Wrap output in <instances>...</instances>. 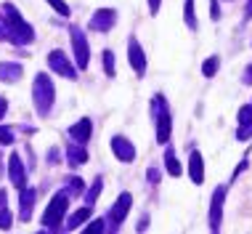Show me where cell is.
<instances>
[{"instance_id": "1", "label": "cell", "mask_w": 252, "mask_h": 234, "mask_svg": "<svg viewBox=\"0 0 252 234\" xmlns=\"http://www.w3.org/2000/svg\"><path fill=\"white\" fill-rule=\"evenodd\" d=\"M53 99H56V91H53V82L48 75L40 72L35 82H32V101H35V112L40 117H45L53 109Z\"/></svg>"}, {"instance_id": "2", "label": "cell", "mask_w": 252, "mask_h": 234, "mask_svg": "<svg viewBox=\"0 0 252 234\" xmlns=\"http://www.w3.org/2000/svg\"><path fill=\"white\" fill-rule=\"evenodd\" d=\"M66 208H69V195H66V192L61 189V192H56V195H53V199L48 202V208H45V213H43V224H45V229L56 232L59 226L64 224Z\"/></svg>"}, {"instance_id": "3", "label": "cell", "mask_w": 252, "mask_h": 234, "mask_svg": "<svg viewBox=\"0 0 252 234\" xmlns=\"http://www.w3.org/2000/svg\"><path fill=\"white\" fill-rule=\"evenodd\" d=\"M154 112H157V141L167 144L170 141V130H173V117H170V109L165 107V99L162 96H154Z\"/></svg>"}, {"instance_id": "4", "label": "cell", "mask_w": 252, "mask_h": 234, "mask_svg": "<svg viewBox=\"0 0 252 234\" xmlns=\"http://www.w3.org/2000/svg\"><path fill=\"white\" fill-rule=\"evenodd\" d=\"M69 35H72V48H74L77 67H80V70H85V67L91 64V45H88V40H85V32L80 30V27H72Z\"/></svg>"}, {"instance_id": "5", "label": "cell", "mask_w": 252, "mask_h": 234, "mask_svg": "<svg viewBox=\"0 0 252 234\" xmlns=\"http://www.w3.org/2000/svg\"><path fill=\"white\" fill-rule=\"evenodd\" d=\"M48 67H51L56 75H61V78L77 80V67H74L72 61L64 56V51H51V53H48Z\"/></svg>"}, {"instance_id": "6", "label": "cell", "mask_w": 252, "mask_h": 234, "mask_svg": "<svg viewBox=\"0 0 252 234\" xmlns=\"http://www.w3.org/2000/svg\"><path fill=\"white\" fill-rule=\"evenodd\" d=\"M130 208H133V197L127 195V192H122L117 197V202L112 205V210H109V224H112V229H117V226L125 221V216L130 213Z\"/></svg>"}, {"instance_id": "7", "label": "cell", "mask_w": 252, "mask_h": 234, "mask_svg": "<svg viewBox=\"0 0 252 234\" xmlns=\"http://www.w3.org/2000/svg\"><path fill=\"white\" fill-rule=\"evenodd\" d=\"M5 30H8V40L16 45H30L32 40H35V30H32L24 19H19L16 24H8Z\"/></svg>"}, {"instance_id": "8", "label": "cell", "mask_w": 252, "mask_h": 234, "mask_svg": "<svg viewBox=\"0 0 252 234\" xmlns=\"http://www.w3.org/2000/svg\"><path fill=\"white\" fill-rule=\"evenodd\" d=\"M8 178H11V184L16 189H24L27 187V168H24L22 155H19V152H13L8 157Z\"/></svg>"}, {"instance_id": "9", "label": "cell", "mask_w": 252, "mask_h": 234, "mask_svg": "<svg viewBox=\"0 0 252 234\" xmlns=\"http://www.w3.org/2000/svg\"><path fill=\"white\" fill-rule=\"evenodd\" d=\"M223 199H226V187H218L210 202V229L220 232V221H223Z\"/></svg>"}, {"instance_id": "10", "label": "cell", "mask_w": 252, "mask_h": 234, "mask_svg": "<svg viewBox=\"0 0 252 234\" xmlns=\"http://www.w3.org/2000/svg\"><path fill=\"white\" fill-rule=\"evenodd\" d=\"M114 24H117V11L114 8H101V11L93 13V19H91L88 27H91L93 32H109Z\"/></svg>"}, {"instance_id": "11", "label": "cell", "mask_w": 252, "mask_h": 234, "mask_svg": "<svg viewBox=\"0 0 252 234\" xmlns=\"http://www.w3.org/2000/svg\"><path fill=\"white\" fill-rule=\"evenodd\" d=\"M127 59H130L133 70L138 72V75L146 72V53H144V48H141V43L135 38L127 40Z\"/></svg>"}, {"instance_id": "12", "label": "cell", "mask_w": 252, "mask_h": 234, "mask_svg": "<svg viewBox=\"0 0 252 234\" xmlns=\"http://www.w3.org/2000/svg\"><path fill=\"white\" fill-rule=\"evenodd\" d=\"M112 152L122 162H133L135 160V147L125 139V136H114V139H112Z\"/></svg>"}, {"instance_id": "13", "label": "cell", "mask_w": 252, "mask_h": 234, "mask_svg": "<svg viewBox=\"0 0 252 234\" xmlns=\"http://www.w3.org/2000/svg\"><path fill=\"white\" fill-rule=\"evenodd\" d=\"M35 197H37V192H35V189H30V187L19 189V216H22V221H30V218H32Z\"/></svg>"}, {"instance_id": "14", "label": "cell", "mask_w": 252, "mask_h": 234, "mask_svg": "<svg viewBox=\"0 0 252 234\" xmlns=\"http://www.w3.org/2000/svg\"><path fill=\"white\" fill-rule=\"evenodd\" d=\"M91 133H93L91 117H83V120H77V122L69 128V139H72L74 144H85L88 139H91Z\"/></svg>"}, {"instance_id": "15", "label": "cell", "mask_w": 252, "mask_h": 234, "mask_svg": "<svg viewBox=\"0 0 252 234\" xmlns=\"http://www.w3.org/2000/svg\"><path fill=\"white\" fill-rule=\"evenodd\" d=\"M189 176H191V181L196 184V187L204 184V160H202V155L196 152V149L189 155Z\"/></svg>"}, {"instance_id": "16", "label": "cell", "mask_w": 252, "mask_h": 234, "mask_svg": "<svg viewBox=\"0 0 252 234\" xmlns=\"http://www.w3.org/2000/svg\"><path fill=\"white\" fill-rule=\"evenodd\" d=\"M66 162L72 168H80V165L88 162V152H85V144H66Z\"/></svg>"}, {"instance_id": "17", "label": "cell", "mask_w": 252, "mask_h": 234, "mask_svg": "<svg viewBox=\"0 0 252 234\" xmlns=\"http://www.w3.org/2000/svg\"><path fill=\"white\" fill-rule=\"evenodd\" d=\"M22 64H16V61H0V80L3 82H16L22 78Z\"/></svg>"}, {"instance_id": "18", "label": "cell", "mask_w": 252, "mask_h": 234, "mask_svg": "<svg viewBox=\"0 0 252 234\" xmlns=\"http://www.w3.org/2000/svg\"><path fill=\"white\" fill-rule=\"evenodd\" d=\"M91 213H93V208H91V205H83L80 210H74L72 216L66 218V229H69V232L80 229V226H83L85 221H91Z\"/></svg>"}, {"instance_id": "19", "label": "cell", "mask_w": 252, "mask_h": 234, "mask_svg": "<svg viewBox=\"0 0 252 234\" xmlns=\"http://www.w3.org/2000/svg\"><path fill=\"white\" fill-rule=\"evenodd\" d=\"M64 192L69 197H77V195H83L85 192V181L83 178H77V176H69V178H64Z\"/></svg>"}, {"instance_id": "20", "label": "cell", "mask_w": 252, "mask_h": 234, "mask_svg": "<svg viewBox=\"0 0 252 234\" xmlns=\"http://www.w3.org/2000/svg\"><path fill=\"white\" fill-rule=\"evenodd\" d=\"M101 189H104V181H101V178H96V181L91 184V189L85 192V205H96V199H98V195H101Z\"/></svg>"}, {"instance_id": "21", "label": "cell", "mask_w": 252, "mask_h": 234, "mask_svg": "<svg viewBox=\"0 0 252 234\" xmlns=\"http://www.w3.org/2000/svg\"><path fill=\"white\" fill-rule=\"evenodd\" d=\"M165 168H167L170 176H181V165H178V160H175L173 149H167V152H165Z\"/></svg>"}, {"instance_id": "22", "label": "cell", "mask_w": 252, "mask_h": 234, "mask_svg": "<svg viewBox=\"0 0 252 234\" xmlns=\"http://www.w3.org/2000/svg\"><path fill=\"white\" fill-rule=\"evenodd\" d=\"M218 67H220V59H218V56L207 59V61L202 64V75H204V78H213V75L218 72Z\"/></svg>"}, {"instance_id": "23", "label": "cell", "mask_w": 252, "mask_h": 234, "mask_svg": "<svg viewBox=\"0 0 252 234\" xmlns=\"http://www.w3.org/2000/svg\"><path fill=\"white\" fill-rule=\"evenodd\" d=\"M183 19L191 27V32L196 30V16H194V0H186V8H183Z\"/></svg>"}, {"instance_id": "24", "label": "cell", "mask_w": 252, "mask_h": 234, "mask_svg": "<svg viewBox=\"0 0 252 234\" xmlns=\"http://www.w3.org/2000/svg\"><path fill=\"white\" fill-rule=\"evenodd\" d=\"M104 72H106V78H114V75H117V67H114V53L112 51H104Z\"/></svg>"}, {"instance_id": "25", "label": "cell", "mask_w": 252, "mask_h": 234, "mask_svg": "<svg viewBox=\"0 0 252 234\" xmlns=\"http://www.w3.org/2000/svg\"><path fill=\"white\" fill-rule=\"evenodd\" d=\"M98 232H106V218H93L85 226V234H98Z\"/></svg>"}, {"instance_id": "26", "label": "cell", "mask_w": 252, "mask_h": 234, "mask_svg": "<svg viewBox=\"0 0 252 234\" xmlns=\"http://www.w3.org/2000/svg\"><path fill=\"white\" fill-rule=\"evenodd\" d=\"M239 125L242 128H252V104L239 109Z\"/></svg>"}, {"instance_id": "27", "label": "cell", "mask_w": 252, "mask_h": 234, "mask_svg": "<svg viewBox=\"0 0 252 234\" xmlns=\"http://www.w3.org/2000/svg\"><path fill=\"white\" fill-rule=\"evenodd\" d=\"M45 3H48L51 8L59 13V16H69V5H66L64 0H45Z\"/></svg>"}, {"instance_id": "28", "label": "cell", "mask_w": 252, "mask_h": 234, "mask_svg": "<svg viewBox=\"0 0 252 234\" xmlns=\"http://www.w3.org/2000/svg\"><path fill=\"white\" fill-rule=\"evenodd\" d=\"M13 144V130L8 125H0V147H8Z\"/></svg>"}, {"instance_id": "29", "label": "cell", "mask_w": 252, "mask_h": 234, "mask_svg": "<svg viewBox=\"0 0 252 234\" xmlns=\"http://www.w3.org/2000/svg\"><path fill=\"white\" fill-rule=\"evenodd\" d=\"M11 224H13L11 213H8V208H3V210H0V229L8 232V229H11Z\"/></svg>"}, {"instance_id": "30", "label": "cell", "mask_w": 252, "mask_h": 234, "mask_svg": "<svg viewBox=\"0 0 252 234\" xmlns=\"http://www.w3.org/2000/svg\"><path fill=\"white\" fill-rule=\"evenodd\" d=\"M210 19H213V22H218V19H220V11H218V0H210Z\"/></svg>"}, {"instance_id": "31", "label": "cell", "mask_w": 252, "mask_h": 234, "mask_svg": "<svg viewBox=\"0 0 252 234\" xmlns=\"http://www.w3.org/2000/svg\"><path fill=\"white\" fill-rule=\"evenodd\" d=\"M146 178H149L152 184H157V181H159V170H157V168H149V170H146Z\"/></svg>"}, {"instance_id": "32", "label": "cell", "mask_w": 252, "mask_h": 234, "mask_svg": "<svg viewBox=\"0 0 252 234\" xmlns=\"http://www.w3.org/2000/svg\"><path fill=\"white\" fill-rule=\"evenodd\" d=\"M159 3H162V0H149V13H152V16L159 13Z\"/></svg>"}, {"instance_id": "33", "label": "cell", "mask_w": 252, "mask_h": 234, "mask_svg": "<svg viewBox=\"0 0 252 234\" xmlns=\"http://www.w3.org/2000/svg\"><path fill=\"white\" fill-rule=\"evenodd\" d=\"M252 136V128H239V133H236V139H242V141H247Z\"/></svg>"}, {"instance_id": "34", "label": "cell", "mask_w": 252, "mask_h": 234, "mask_svg": "<svg viewBox=\"0 0 252 234\" xmlns=\"http://www.w3.org/2000/svg\"><path fill=\"white\" fill-rule=\"evenodd\" d=\"M48 162H51V165L59 162V149H51V152H48Z\"/></svg>"}, {"instance_id": "35", "label": "cell", "mask_w": 252, "mask_h": 234, "mask_svg": "<svg viewBox=\"0 0 252 234\" xmlns=\"http://www.w3.org/2000/svg\"><path fill=\"white\" fill-rule=\"evenodd\" d=\"M244 82H247V85H252V64L247 67V70H244V78H242Z\"/></svg>"}, {"instance_id": "36", "label": "cell", "mask_w": 252, "mask_h": 234, "mask_svg": "<svg viewBox=\"0 0 252 234\" xmlns=\"http://www.w3.org/2000/svg\"><path fill=\"white\" fill-rule=\"evenodd\" d=\"M5 109H8V101H5V99H3V96H0V117H3V115H5Z\"/></svg>"}, {"instance_id": "37", "label": "cell", "mask_w": 252, "mask_h": 234, "mask_svg": "<svg viewBox=\"0 0 252 234\" xmlns=\"http://www.w3.org/2000/svg\"><path fill=\"white\" fill-rule=\"evenodd\" d=\"M0 40H8V30H5L3 22H0Z\"/></svg>"}, {"instance_id": "38", "label": "cell", "mask_w": 252, "mask_h": 234, "mask_svg": "<svg viewBox=\"0 0 252 234\" xmlns=\"http://www.w3.org/2000/svg\"><path fill=\"white\" fill-rule=\"evenodd\" d=\"M244 19H252V0H247V8H244Z\"/></svg>"}, {"instance_id": "39", "label": "cell", "mask_w": 252, "mask_h": 234, "mask_svg": "<svg viewBox=\"0 0 252 234\" xmlns=\"http://www.w3.org/2000/svg\"><path fill=\"white\" fill-rule=\"evenodd\" d=\"M146 224H149V218L144 216V218H141V224H138V232H144V229H146Z\"/></svg>"}, {"instance_id": "40", "label": "cell", "mask_w": 252, "mask_h": 234, "mask_svg": "<svg viewBox=\"0 0 252 234\" xmlns=\"http://www.w3.org/2000/svg\"><path fill=\"white\" fill-rule=\"evenodd\" d=\"M0 160H3V155H0ZM0 173H3V162H0Z\"/></svg>"}]
</instances>
